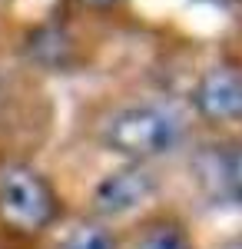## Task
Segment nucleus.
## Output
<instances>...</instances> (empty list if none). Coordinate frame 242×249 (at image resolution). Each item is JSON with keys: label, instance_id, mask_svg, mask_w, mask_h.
<instances>
[{"label": "nucleus", "instance_id": "nucleus-6", "mask_svg": "<svg viewBox=\"0 0 242 249\" xmlns=\"http://www.w3.org/2000/svg\"><path fill=\"white\" fill-rule=\"evenodd\" d=\"M56 249H116V243L103 223H83L73 232H67Z\"/></svg>", "mask_w": 242, "mask_h": 249}, {"label": "nucleus", "instance_id": "nucleus-2", "mask_svg": "<svg viewBox=\"0 0 242 249\" xmlns=\"http://www.w3.org/2000/svg\"><path fill=\"white\" fill-rule=\"evenodd\" d=\"M56 219V193L37 170L10 163L0 170V223L14 232H40Z\"/></svg>", "mask_w": 242, "mask_h": 249}, {"label": "nucleus", "instance_id": "nucleus-8", "mask_svg": "<svg viewBox=\"0 0 242 249\" xmlns=\"http://www.w3.org/2000/svg\"><path fill=\"white\" fill-rule=\"evenodd\" d=\"M80 3H83V7H93V10H110L120 0H80Z\"/></svg>", "mask_w": 242, "mask_h": 249}, {"label": "nucleus", "instance_id": "nucleus-1", "mask_svg": "<svg viewBox=\"0 0 242 249\" xmlns=\"http://www.w3.org/2000/svg\"><path fill=\"white\" fill-rule=\"evenodd\" d=\"M183 116L166 103H126L103 116L96 126V140L103 150L123 156L130 163H149L166 156L183 140Z\"/></svg>", "mask_w": 242, "mask_h": 249}, {"label": "nucleus", "instance_id": "nucleus-7", "mask_svg": "<svg viewBox=\"0 0 242 249\" xmlns=\"http://www.w3.org/2000/svg\"><path fill=\"white\" fill-rule=\"evenodd\" d=\"M223 183L229 186V193L242 199V143L236 150H229L223 160Z\"/></svg>", "mask_w": 242, "mask_h": 249}, {"label": "nucleus", "instance_id": "nucleus-3", "mask_svg": "<svg viewBox=\"0 0 242 249\" xmlns=\"http://www.w3.org/2000/svg\"><path fill=\"white\" fill-rule=\"evenodd\" d=\"M159 190V176L146 163H126L106 173L93 186V213L100 219H120L133 210L146 206Z\"/></svg>", "mask_w": 242, "mask_h": 249}, {"label": "nucleus", "instance_id": "nucleus-9", "mask_svg": "<svg viewBox=\"0 0 242 249\" xmlns=\"http://www.w3.org/2000/svg\"><path fill=\"white\" fill-rule=\"evenodd\" d=\"M216 249H242V236H232V239H225V243H219Z\"/></svg>", "mask_w": 242, "mask_h": 249}, {"label": "nucleus", "instance_id": "nucleus-5", "mask_svg": "<svg viewBox=\"0 0 242 249\" xmlns=\"http://www.w3.org/2000/svg\"><path fill=\"white\" fill-rule=\"evenodd\" d=\"M130 249H196V243L179 219L156 216V219H146L130 236Z\"/></svg>", "mask_w": 242, "mask_h": 249}, {"label": "nucleus", "instance_id": "nucleus-4", "mask_svg": "<svg viewBox=\"0 0 242 249\" xmlns=\"http://www.w3.org/2000/svg\"><path fill=\"white\" fill-rule=\"evenodd\" d=\"M192 107L209 123H242V73L236 67H209L192 87Z\"/></svg>", "mask_w": 242, "mask_h": 249}]
</instances>
